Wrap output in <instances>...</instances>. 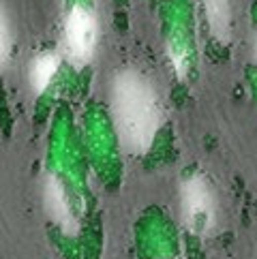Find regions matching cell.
<instances>
[{"label": "cell", "instance_id": "obj_8", "mask_svg": "<svg viewBox=\"0 0 257 259\" xmlns=\"http://www.w3.org/2000/svg\"><path fill=\"white\" fill-rule=\"evenodd\" d=\"M255 56H257V39H255Z\"/></svg>", "mask_w": 257, "mask_h": 259}, {"label": "cell", "instance_id": "obj_5", "mask_svg": "<svg viewBox=\"0 0 257 259\" xmlns=\"http://www.w3.org/2000/svg\"><path fill=\"white\" fill-rule=\"evenodd\" d=\"M58 69H60V56L56 52H43L30 62L28 81H30V88L34 90V95H43L50 88Z\"/></svg>", "mask_w": 257, "mask_h": 259}, {"label": "cell", "instance_id": "obj_4", "mask_svg": "<svg viewBox=\"0 0 257 259\" xmlns=\"http://www.w3.org/2000/svg\"><path fill=\"white\" fill-rule=\"evenodd\" d=\"M43 208L48 212L50 221L62 234L75 236L79 231V217L75 206H73L71 193L56 174H50L43 182Z\"/></svg>", "mask_w": 257, "mask_h": 259}, {"label": "cell", "instance_id": "obj_7", "mask_svg": "<svg viewBox=\"0 0 257 259\" xmlns=\"http://www.w3.org/2000/svg\"><path fill=\"white\" fill-rule=\"evenodd\" d=\"M9 56H11V26H9L7 13L0 7V69L7 64Z\"/></svg>", "mask_w": 257, "mask_h": 259}, {"label": "cell", "instance_id": "obj_6", "mask_svg": "<svg viewBox=\"0 0 257 259\" xmlns=\"http://www.w3.org/2000/svg\"><path fill=\"white\" fill-rule=\"evenodd\" d=\"M206 13V22L219 41L229 39V28H232V9H229V0H201Z\"/></svg>", "mask_w": 257, "mask_h": 259}, {"label": "cell", "instance_id": "obj_1", "mask_svg": "<svg viewBox=\"0 0 257 259\" xmlns=\"http://www.w3.org/2000/svg\"><path fill=\"white\" fill-rule=\"evenodd\" d=\"M112 118L118 140L133 154L150 150L161 126L157 90L140 71L124 69L112 81Z\"/></svg>", "mask_w": 257, "mask_h": 259}, {"label": "cell", "instance_id": "obj_2", "mask_svg": "<svg viewBox=\"0 0 257 259\" xmlns=\"http://www.w3.org/2000/svg\"><path fill=\"white\" fill-rule=\"evenodd\" d=\"M180 214L195 236H208L217 225V199L204 176H191L180 189Z\"/></svg>", "mask_w": 257, "mask_h": 259}, {"label": "cell", "instance_id": "obj_3", "mask_svg": "<svg viewBox=\"0 0 257 259\" xmlns=\"http://www.w3.org/2000/svg\"><path fill=\"white\" fill-rule=\"evenodd\" d=\"M99 43V24L95 13L84 5H73L64 17L62 45L64 54L75 67H84L93 60Z\"/></svg>", "mask_w": 257, "mask_h": 259}]
</instances>
